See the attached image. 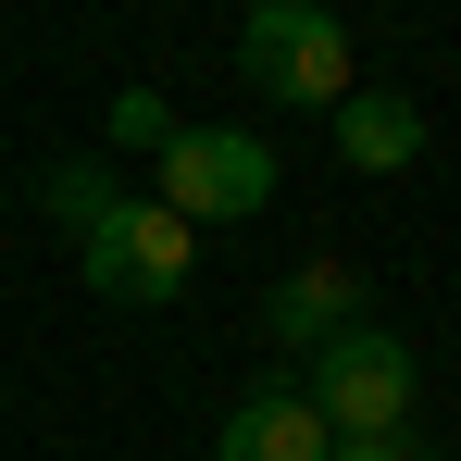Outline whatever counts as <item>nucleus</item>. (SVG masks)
<instances>
[{
	"mask_svg": "<svg viewBox=\"0 0 461 461\" xmlns=\"http://www.w3.org/2000/svg\"><path fill=\"white\" fill-rule=\"evenodd\" d=\"M349 25L324 13V0H262L249 25H237V76L262 87V100H287V113H337L349 100Z\"/></svg>",
	"mask_w": 461,
	"mask_h": 461,
	"instance_id": "1",
	"label": "nucleus"
},
{
	"mask_svg": "<svg viewBox=\"0 0 461 461\" xmlns=\"http://www.w3.org/2000/svg\"><path fill=\"white\" fill-rule=\"evenodd\" d=\"M411 386H424V375H411V349L362 312V324H337V337L312 349L300 399L324 411V437H399V424H411Z\"/></svg>",
	"mask_w": 461,
	"mask_h": 461,
	"instance_id": "2",
	"label": "nucleus"
},
{
	"mask_svg": "<svg viewBox=\"0 0 461 461\" xmlns=\"http://www.w3.org/2000/svg\"><path fill=\"white\" fill-rule=\"evenodd\" d=\"M275 138H249V125H175L162 138V212L175 225H249L262 200H275Z\"/></svg>",
	"mask_w": 461,
	"mask_h": 461,
	"instance_id": "3",
	"label": "nucleus"
},
{
	"mask_svg": "<svg viewBox=\"0 0 461 461\" xmlns=\"http://www.w3.org/2000/svg\"><path fill=\"white\" fill-rule=\"evenodd\" d=\"M187 262H200V225H175L162 200H125L100 237H76V275L100 287V300H125V312H150L187 287Z\"/></svg>",
	"mask_w": 461,
	"mask_h": 461,
	"instance_id": "4",
	"label": "nucleus"
},
{
	"mask_svg": "<svg viewBox=\"0 0 461 461\" xmlns=\"http://www.w3.org/2000/svg\"><path fill=\"white\" fill-rule=\"evenodd\" d=\"M337 437H324V411H312L300 386H249L225 411V437H212V461H324Z\"/></svg>",
	"mask_w": 461,
	"mask_h": 461,
	"instance_id": "5",
	"label": "nucleus"
},
{
	"mask_svg": "<svg viewBox=\"0 0 461 461\" xmlns=\"http://www.w3.org/2000/svg\"><path fill=\"white\" fill-rule=\"evenodd\" d=\"M337 162H349V175H411V162H424V100L349 87V100H337Z\"/></svg>",
	"mask_w": 461,
	"mask_h": 461,
	"instance_id": "6",
	"label": "nucleus"
},
{
	"mask_svg": "<svg viewBox=\"0 0 461 461\" xmlns=\"http://www.w3.org/2000/svg\"><path fill=\"white\" fill-rule=\"evenodd\" d=\"M337 324H362V275H349V262H300V275L262 300V337H287V349H324Z\"/></svg>",
	"mask_w": 461,
	"mask_h": 461,
	"instance_id": "7",
	"label": "nucleus"
},
{
	"mask_svg": "<svg viewBox=\"0 0 461 461\" xmlns=\"http://www.w3.org/2000/svg\"><path fill=\"white\" fill-rule=\"evenodd\" d=\"M38 212H50L63 237H100L125 200H113V175H100V162H50V175H38Z\"/></svg>",
	"mask_w": 461,
	"mask_h": 461,
	"instance_id": "8",
	"label": "nucleus"
},
{
	"mask_svg": "<svg viewBox=\"0 0 461 461\" xmlns=\"http://www.w3.org/2000/svg\"><path fill=\"white\" fill-rule=\"evenodd\" d=\"M162 138H175V113H162L150 87H125L113 100V150H162Z\"/></svg>",
	"mask_w": 461,
	"mask_h": 461,
	"instance_id": "9",
	"label": "nucleus"
},
{
	"mask_svg": "<svg viewBox=\"0 0 461 461\" xmlns=\"http://www.w3.org/2000/svg\"><path fill=\"white\" fill-rule=\"evenodd\" d=\"M324 461H411V437H337Z\"/></svg>",
	"mask_w": 461,
	"mask_h": 461,
	"instance_id": "10",
	"label": "nucleus"
}]
</instances>
